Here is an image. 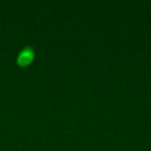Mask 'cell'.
Masks as SVG:
<instances>
[{
	"instance_id": "obj_1",
	"label": "cell",
	"mask_w": 151,
	"mask_h": 151,
	"mask_svg": "<svg viewBox=\"0 0 151 151\" xmlns=\"http://www.w3.org/2000/svg\"><path fill=\"white\" fill-rule=\"evenodd\" d=\"M34 53L31 48H25L21 51V53L18 56V63L21 66H25V65L29 64L32 60H33Z\"/></svg>"
}]
</instances>
